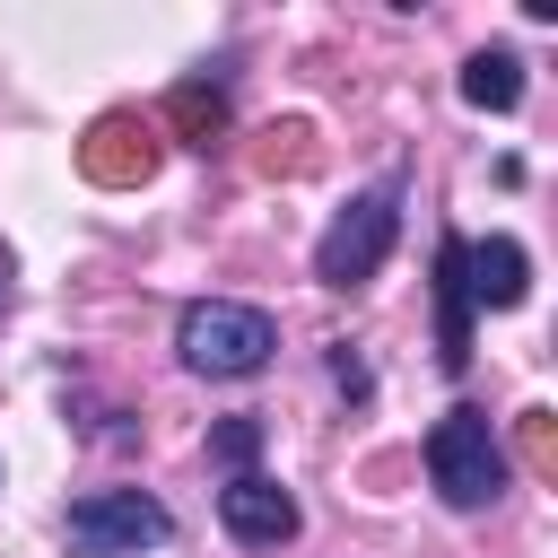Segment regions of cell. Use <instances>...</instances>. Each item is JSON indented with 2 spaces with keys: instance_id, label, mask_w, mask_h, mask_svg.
Masks as SVG:
<instances>
[{
  "instance_id": "obj_1",
  "label": "cell",
  "mask_w": 558,
  "mask_h": 558,
  "mask_svg": "<svg viewBox=\"0 0 558 558\" xmlns=\"http://www.w3.org/2000/svg\"><path fill=\"white\" fill-rule=\"evenodd\" d=\"M427 480H436V497L462 506V514H480V506L506 497V445H497L488 410L453 401V410L427 427Z\"/></svg>"
},
{
  "instance_id": "obj_2",
  "label": "cell",
  "mask_w": 558,
  "mask_h": 558,
  "mask_svg": "<svg viewBox=\"0 0 558 558\" xmlns=\"http://www.w3.org/2000/svg\"><path fill=\"white\" fill-rule=\"evenodd\" d=\"M174 349H183V366H192V375H218V384H235V375H262V366H270L279 331H270V314H262V305L201 296V305H183V323H174Z\"/></svg>"
},
{
  "instance_id": "obj_3",
  "label": "cell",
  "mask_w": 558,
  "mask_h": 558,
  "mask_svg": "<svg viewBox=\"0 0 558 558\" xmlns=\"http://www.w3.org/2000/svg\"><path fill=\"white\" fill-rule=\"evenodd\" d=\"M392 235H401V192L375 183V192H357V201L323 227V244H314V279H323V288H366V279L384 270Z\"/></svg>"
},
{
  "instance_id": "obj_4",
  "label": "cell",
  "mask_w": 558,
  "mask_h": 558,
  "mask_svg": "<svg viewBox=\"0 0 558 558\" xmlns=\"http://www.w3.org/2000/svg\"><path fill=\"white\" fill-rule=\"evenodd\" d=\"M174 532V514L148 497V488H96L70 506V549L78 558H131V549H157Z\"/></svg>"
},
{
  "instance_id": "obj_5",
  "label": "cell",
  "mask_w": 558,
  "mask_h": 558,
  "mask_svg": "<svg viewBox=\"0 0 558 558\" xmlns=\"http://www.w3.org/2000/svg\"><path fill=\"white\" fill-rule=\"evenodd\" d=\"M218 523L244 541V549H279V541H296V497L279 488V480H262V471H235L227 488H218Z\"/></svg>"
},
{
  "instance_id": "obj_6",
  "label": "cell",
  "mask_w": 558,
  "mask_h": 558,
  "mask_svg": "<svg viewBox=\"0 0 558 558\" xmlns=\"http://www.w3.org/2000/svg\"><path fill=\"white\" fill-rule=\"evenodd\" d=\"M78 166L96 174V183H148L157 174V122H140V113H96L87 122V140H78Z\"/></svg>"
},
{
  "instance_id": "obj_7",
  "label": "cell",
  "mask_w": 558,
  "mask_h": 558,
  "mask_svg": "<svg viewBox=\"0 0 558 558\" xmlns=\"http://www.w3.org/2000/svg\"><path fill=\"white\" fill-rule=\"evenodd\" d=\"M462 288H471V314H506L532 296V253L514 235H488V244H462Z\"/></svg>"
},
{
  "instance_id": "obj_8",
  "label": "cell",
  "mask_w": 558,
  "mask_h": 558,
  "mask_svg": "<svg viewBox=\"0 0 558 558\" xmlns=\"http://www.w3.org/2000/svg\"><path fill=\"white\" fill-rule=\"evenodd\" d=\"M436 366L462 375L471 366V288H462V235L436 244Z\"/></svg>"
},
{
  "instance_id": "obj_9",
  "label": "cell",
  "mask_w": 558,
  "mask_h": 558,
  "mask_svg": "<svg viewBox=\"0 0 558 558\" xmlns=\"http://www.w3.org/2000/svg\"><path fill=\"white\" fill-rule=\"evenodd\" d=\"M462 105H480V113H514V105H523V61H514L506 44L471 52V61H462Z\"/></svg>"
},
{
  "instance_id": "obj_10",
  "label": "cell",
  "mask_w": 558,
  "mask_h": 558,
  "mask_svg": "<svg viewBox=\"0 0 558 558\" xmlns=\"http://www.w3.org/2000/svg\"><path fill=\"white\" fill-rule=\"evenodd\" d=\"M166 122H174L192 148H218V140H227V87H218V78H183V87L166 96Z\"/></svg>"
},
{
  "instance_id": "obj_11",
  "label": "cell",
  "mask_w": 558,
  "mask_h": 558,
  "mask_svg": "<svg viewBox=\"0 0 558 558\" xmlns=\"http://www.w3.org/2000/svg\"><path fill=\"white\" fill-rule=\"evenodd\" d=\"M253 453H262V418H218L209 427V462H227V480L253 471Z\"/></svg>"
},
{
  "instance_id": "obj_12",
  "label": "cell",
  "mask_w": 558,
  "mask_h": 558,
  "mask_svg": "<svg viewBox=\"0 0 558 558\" xmlns=\"http://www.w3.org/2000/svg\"><path fill=\"white\" fill-rule=\"evenodd\" d=\"M523 445H532V462H541V471L558 462V453H549V410H523Z\"/></svg>"
},
{
  "instance_id": "obj_13",
  "label": "cell",
  "mask_w": 558,
  "mask_h": 558,
  "mask_svg": "<svg viewBox=\"0 0 558 558\" xmlns=\"http://www.w3.org/2000/svg\"><path fill=\"white\" fill-rule=\"evenodd\" d=\"M331 375H340V384H349V392H366V366H357V349H349V340H340V349H331Z\"/></svg>"
},
{
  "instance_id": "obj_14",
  "label": "cell",
  "mask_w": 558,
  "mask_h": 558,
  "mask_svg": "<svg viewBox=\"0 0 558 558\" xmlns=\"http://www.w3.org/2000/svg\"><path fill=\"white\" fill-rule=\"evenodd\" d=\"M9 279H17V262H9V244H0V305H9Z\"/></svg>"
}]
</instances>
